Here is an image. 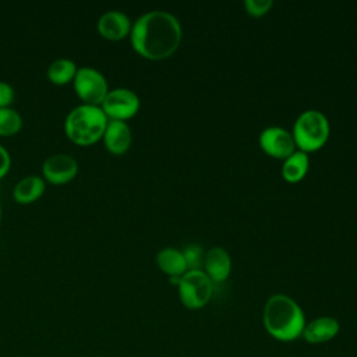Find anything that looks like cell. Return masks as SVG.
I'll return each mask as SVG.
<instances>
[{"instance_id": "obj_13", "label": "cell", "mask_w": 357, "mask_h": 357, "mask_svg": "<svg viewBox=\"0 0 357 357\" xmlns=\"http://www.w3.org/2000/svg\"><path fill=\"white\" fill-rule=\"evenodd\" d=\"M103 142L112 153H124L131 145V128L126 121L110 120L103 134Z\"/></svg>"}, {"instance_id": "obj_19", "label": "cell", "mask_w": 357, "mask_h": 357, "mask_svg": "<svg viewBox=\"0 0 357 357\" xmlns=\"http://www.w3.org/2000/svg\"><path fill=\"white\" fill-rule=\"evenodd\" d=\"M184 261L187 264L188 271L202 269L205 261V250L199 244H185L183 250H180Z\"/></svg>"}, {"instance_id": "obj_14", "label": "cell", "mask_w": 357, "mask_h": 357, "mask_svg": "<svg viewBox=\"0 0 357 357\" xmlns=\"http://www.w3.org/2000/svg\"><path fill=\"white\" fill-rule=\"evenodd\" d=\"M156 264L159 269L170 278H180L188 271L181 251L172 247L162 248L156 254Z\"/></svg>"}, {"instance_id": "obj_15", "label": "cell", "mask_w": 357, "mask_h": 357, "mask_svg": "<svg viewBox=\"0 0 357 357\" xmlns=\"http://www.w3.org/2000/svg\"><path fill=\"white\" fill-rule=\"evenodd\" d=\"M310 167V159L308 153L303 151H294L289 158L283 160L282 165V177L287 183H298L301 181Z\"/></svg>"}, {"instance_id": "obj_12", "label": "cell", "mask_w": 357, "mask_h": 357, "mask_svg": "<svg viewBox=\"0 0 357 357\" xmlns=\"http://www.w3.org/2000/svg\"><path fill=\"white\" fill-rule=\"evenodd\" d=\"M131 21L127 14L117 10L106 11L98 20V31L110 40H119L131 32Z\"/></svg>"}, {"instance_id": "obj_3", "label": "cell", "mask_w": 357, "mask_h": 357, "mask_svg": "<svg viewBox=\"0 0 357 357\" xmlns=\"http://www.w3.org/2000/svg\"><path fill=\"white\" fill-rule=\"evenodd\" d=\"M107 121V116L100 106L84 103L67 114L64 131L73 142L91 145L103 137Z\"/></svg>"}, {"instance_id": "obj_16", "label": "cell", "mask_w": 357, "mask_h": 357, "mask_svg": "<svg viewBox=\"0 0 357 357\" xmlns=\"http://www.w3.org/2000/svg\"><path fill=\"white\" fill-rule=\"evenodd\" d=\"M45 191V181L39 176H26L21 178L13 191L14 199L20 204H29L38 199Z\"/></svg>"}, {"instance_id": "obj_10", "label": "cell", "mask_w": 357, "mask_h": 357, "mask_svg": "<svg viewBox=\"0 0 357 357\" xmlns=\"http://www.w3.org/2000/svg\"><path fill=\"white\" fill-rule=\"evenodd\" d=\"M339 321L333 317H318L305 324L301 337L311 344H321L332 340L339 333Z\"/></svg>"}, {"instance_id": "obj_1", "label": "cell", "mask_w": 357, "mask_h": 357, "mask_svg": "<svg viewBox=\"0 0 357 357\" xmlns=\"http://www.w3.org/2000/svg\"><path fill=\"white\" fill-rule=\"evenodd\" d=\"M183 31L178 20L162 10L139 15L131 26L130 39L134 50L149 60L170 57L181 42Z\"/></svg>"}, {"instance_id": "obj_21", "label": "cell", "mask_w": 357, "mask_h": 357, "mask_svg": "<svg viewBox=\"0 0 357 357\" xmlns=\"http://www.w3.org/2000/svg\"><path fill=\"white\" fill-rule=\"evenodd\" d=\"M14 100V89L10 84L0 81V107H8Z\"/></svg>"}, {"instance_id": "obj_20", "label": "cell", "mask_w": 357, "mask_h": 357, "mask_svg": "<svg viewBox=\"0 0 357 357\" xmlns=\"http://www.w3.org/2000/svg\"><path fill=\"white\" fill-rule=\"evenodd\" d=\"M273 6L272 0H245L244 8L251 17H262L265 15L271 7Z\"/></svg>"}, {"instance_id": "obj_18", "label": "cell", "mask_w": 357, "mask_h": 357, "mask_svg": "<svg viewBox=\"0 0 357 357\" xmlns=\"http://www.w3.org/2000/svg\"><path fill=\"white\" fill-rule=\"evenodd\" d=\"M22 127L20 113L11 107H0V135H13Z\"/></svg>"}, {"instance_id": "obj_9", "label": "cell", "mask_w": 357, "mask_h": 357, "mask_svg": "<svg viewBox=\"0 0 357 357\" xmlns=\"http://www.w3.org/2000/svg\"><path fill=\"white\" fill-rule=\"evenodd\" d=\"M78 172L77 160L67 153L49 156L42 166L45 178L53 184H64L75 177Z\"/></svg>"}, {"instance_id": "obj_4", "label": "cell", "mask_w": 357, "mask_h": 357, "mask_svg": "<svg viewBox=\"0 0 357 357\" xmlns=\"http://www.w3.org/2000/svg\"><path fill=\"white\" fill-rule=\"evenodd\" d=\"M331 132V126L326 116L318 110H305L294 121L293 139L298 151L305 153L321 149Z\"/></svg>"}, {"instance_id": "obj_22", "label": "cell", "mask_w": 357, "mask_h": 357, "mask_svg": "<svg viewBox=\"0 0 357 357\" xmlns=\"http://www.w3.org/2000/svg\"><path fill=\"white\" fill-rule=\"evenodd\" d=\"M10 163H11V159L7 149L3 145H0V178L8 172Z\"/></svg>"}, {"instance_id": "obj_7", "label": "cell", "mask_w": 357, "mask_h": 357, "mask_svg": "<svg viewBox=\"0 0 357 357\" xmlns=\"http://www.w3.org/2000/svg\"><path fill=\"white\" fill-rule=\"evenodd\" d=\"M100 107L112 120L124 121L137 114L139 109V98L131 89L116 88L107 92Z\"/></svg>"}, {"instance_id": "obj_2", "label": "cell", "mask_w": 357, "mask_h": 357, "mask_svg": "<svg viewBox=\"0 0 357 357\" xmlns=\"http://www.w3.org/2000/svg\"><path fill=\"white\" fill-rule=\"evenodd\" d=\"M262 322L266 332L279 342L301 337L307 324L301 307L286 294H273L266 300Z\"/></svg>"}, {"instance_id": "obj_11", "label": "cell", "mask_w": 357, "mask_h": 357, "mask_svg": "<svg viewBox=\"0 0 357 357\" xmlns=\"http://www.w3.org/2000/svg\"><path fill=\"white\" fill-rule=\"evenodd\" d=\"M213 283L225 282L231 272V258L223 247H212L205 252L204 269Z\"/></svg>"}, {"instance_id": "obj_23", "label": "cell", "mask_w": 357, "mask_h": 357, "mask_svg": "<svg viewBox=\"0 0 357 357\" xmlns=\"http://www.w3.org/2000/svg\"><path fill=\"white\" fill-rule=\"evenodd\" d=\"M0 219H1V202H0Z\"/></svg>"}, {"instance_id": "obj_17", "label": "cell", "mask_w": 357, "mask_h": 357, "mask_svg": "<svg viewBox=\"0 0 357 357\" xmlns=\"http://www.w3.org/2000/svg\"><path fill=\"white\" fill-rule=\"evenodd\" d=\"M77 66L73 60L70 59H56L54 61L50 63V66L47 67V78L57 85L66 84L71 79H74L75 74H77Z\"/></svg>"}, {"instance_id": "obj_5", "label": "cell", "mask_w": 357, "mask_h": 357, "mask_svg": "<svg viewBox=\"0 0 357 357\" xmlns=\"http://www.w3.org/2000/svg\"><path fill=\"white\" fill-rule=\"evenodd\" d=\"M178 297L188 310H201L212 298L213 282L202 269L187 271L177 280Z\"/></svg>"}, {"instance_id": "obj_6", "label": "cell", "mask_w": 357, "mask_h": 357, "mask_svg": "<svg viewBox=\"0 0 357 357\" xmlns=\"http://www.w3.org/2000/svg\"><path fill=\"white\" fill-rule=\"evenodd\" d=\"M74 89L86 105L99 106L107 95V82L100 71L93 67H81L74 77Z\"/></svg>"}, {"instance_id": "obj_8", "label": "cell", "mask_w": 357, "mask_h": 357, "mask_svg": "<svg viewBox=\"0 0 357 357\" xmlns=\"http://www.w3.org/2000/svg\"><path fill=\"white\" fill-rule=\"evenodd\" d=\"M258 142L261 149L275 159L284 160L296 151V144L291 132L278 126L264 128L259 134Z\"/></svg>"}]
</instances>
